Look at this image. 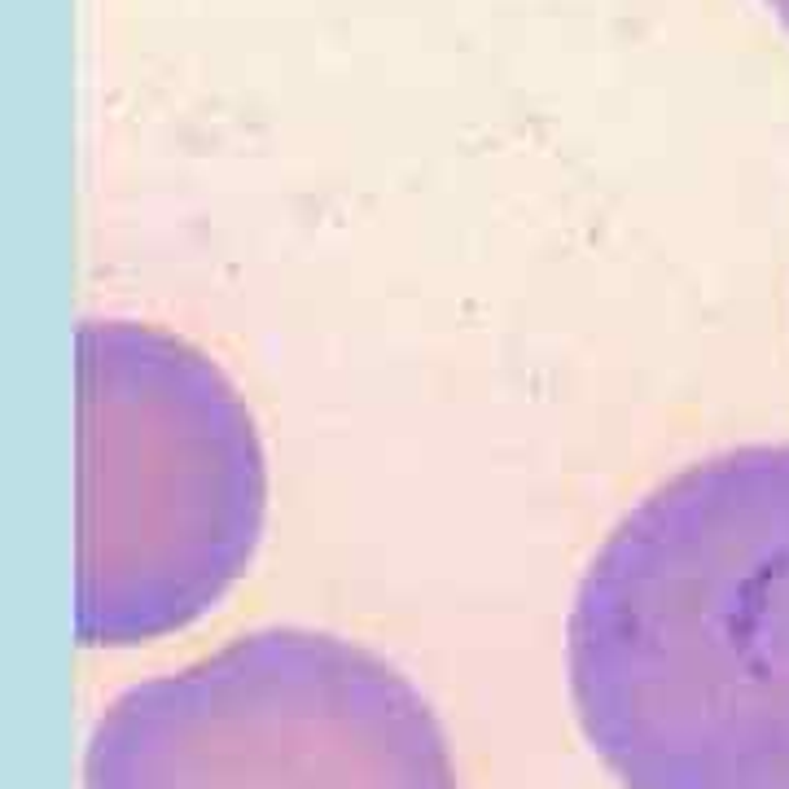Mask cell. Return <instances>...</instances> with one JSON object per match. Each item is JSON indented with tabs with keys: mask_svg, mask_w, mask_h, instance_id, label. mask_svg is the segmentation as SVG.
<instances>
[{
	"mask_svg": "<svg viewBox=\"0 0 789 789\" xmlns=\"http://www.w3.org/2000/svg\"><path fill=\"white\" fill-rule=\"evenodd\" d=\"M565 667L627 789H789V444L645 496L579 583Z\"/></svg>",
	"mask_w": 789,
	"mask_h": 789,
	"instance_id": "obj_1",
	"label": "cell"
},
{
	"mask_svg": "<svg viewBox=\"0 0 789 789\" xmlns=\"http://www.w3.org/2000/svg\"><path fill=\"white\" fill-rule=\"evenodd\" d=\"M268 465L228 377L136 321L75 330V636L127 650L203 619L250 565Z\"/></svg>",
	"mask_w": 789,
	"mask_h": 789,
	"instance_id": "obj_2",
	"label": "cell"
},
{
	"mask_svg": "<svg viewBox=\"0 0 789 789\" xmlns=\"http://www.w3.org/2000/svg\"><path fill=\"white\" fill-rule=\"evenodd\" d=\"M84 789H460L426 697L368 650L268 627L127 688Z\"/></svg>",
	"mask_w": 789,
	"mask_h": 789,
	"instance_id": "obj_3",
	"label": "cell"
},
{
	"mask_svg": "<svg viewBox=\"0 0 789 789\" xmlns=\"http://www.w3.org/2000/svg\"><path fill=\"white\" fill-rule=\"evenodd\" d=\"M772 4H777V13L786 18V27H789V0H772Z\"/></svg>",
	"mask_w": 789,
	"mask_h": 789,
	"instance_id": "obj_4",
	"label": "cell"
}]
</instances>
